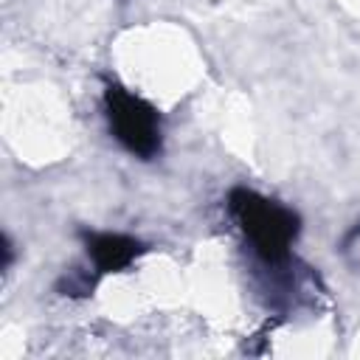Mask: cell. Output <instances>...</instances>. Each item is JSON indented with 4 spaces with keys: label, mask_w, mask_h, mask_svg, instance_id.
I'll return each instance as SVG.
<instances>
[{
    "label": "cell",
    "mask_w": 360,
    "mask_h": 360,
    "mask_svg": "<svg viewBox=\"0 0 360 360\" xmlns=\"http://www.w3.org/2000/svg\"><path fill=\"white\" fill-rule=\"evenodd\" d=\"M228 211L242 231V239L253 259L281 278H290V264L295 262L292 245L301 233V217L290 205L264 197L253 188L236 186L228 194Z\"/></svg>",
    "instance_id": "1"
},
{
    "label": "cell",
    "mask_w": 360,
    "mask_h": 360,
    "mask_svg": "<svg viewBox=\"0 0 360 360\" xmlns=\"http://www.w3.org/2000/svg\"><path fill=\"white\" fill-rule=\"evenodd\" d=\"M104 118L115 143L138 160H155L163 149V118L160 112L118 82L104 87Z\"/></svg>",
    "instance_id": "2"
},
{
    "label": "cell",
    "mask_w": 360,
    "mask_h": 360,
    "mask_svg": "<svg viewBox=\"0 0 360 360\" xmlns=\"http://www.w3.org/2000/svg\"><path fill=\"white\" fill-rule=\"evenodd\" d=\"M82 242L87 248V259L93 262V273H118L129 267L146 248L127 233H112V231H82Z\"/></svg>",
    "instance_id": "3"
},
{
    "label": "cell",
    "mask_w": 360,
    "mask_h": 360,
    "mask_svg": "<svg viewBox=\"0 0 360 360\" xmlns=\"http://www.w3.org/2000/svg\"><path fill=\"white\" fill-rule=\"evenodd\" d=\"M340 259H343L354 273H360V222H354V225L343 233V239H340Z\"/></svg>",
    "instance_id": "4"
}]
</instances>
